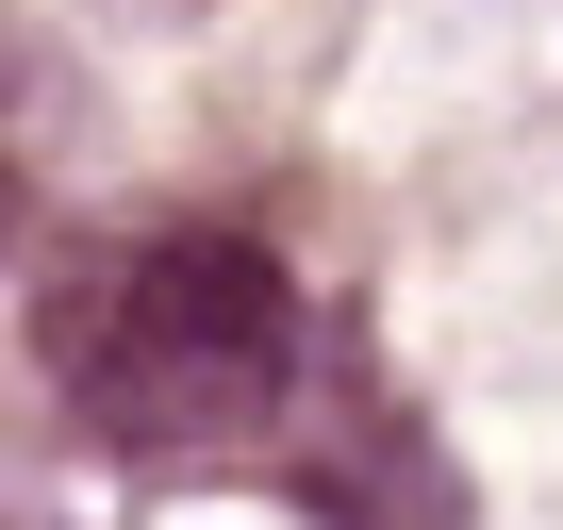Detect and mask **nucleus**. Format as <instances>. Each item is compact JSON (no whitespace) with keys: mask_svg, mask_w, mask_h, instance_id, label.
Instances as JSON below:
<instances>
[{"mask_svg":"<svg viewBox=\"0 0 563 530\" xmlns=\"http://www.w3.org/2000/svg\"><path fill=\"white\" fill-rule=\"evenodd\" d=\"M299 283L249 232H117L34 283V365L51 398L133 448V464H216L265 415H299Z\"/></svg>","mask_w":563,"mask_h":530,"instance_id":"obj_1","label":"nucleus"},{"mask_svg":"<svg viewBox=\"0 0 563 530\" xmlns=\"http://www.w3.org/2000/svg\"><path fill=\"white\" fill-rule=\"evenodd\" d=\"M67 117H84V100H67V84H51L18 34H0V216H18V199L67 166Z\"/></svg>","mask_w":563,"mask_h":530,"instance_id":"obj_2","label":"nucleus"}]
</instances>
